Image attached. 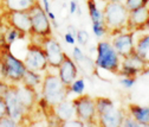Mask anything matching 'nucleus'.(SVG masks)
Masks as SVG:
<instances>
[{"instance_id":"10","label":"nucleus","mask_w":149,"mask_h":127,"mask_svg":"<svg viewBox=\"0 0 149 127\" xmlns=\"http://www.w3.org/2000/svg\"><path fill=\"white\" fill-rule=\"evenodd\" d=\"M147 67L148 64L144 62V60L141 58L136 52H133L132 55L122 57L118 74L121 76L136 77L139 74L144 71V69H147Z\"/></svg>"},{"instance_id":"30","label":"nucleus","mask_w":149,"mask_h":127,"mask_svg":"<svg viewBox=\"0 0 149 127\" xmlns=\"http://www.w3.org/2000/svg\"><path fill=\"white\" fill-rule=\"evenodd\" d=\"M20 123L18 122V121H15L14 119H12L11 116H8V115H6V116H4L3 119H0V126H4V127H13V126H19Z\"/></svg>"},{"instance_id":"13","label":"nucleus","mask_w":149,"mask_h":127,"mask_svg":"<svg viewBox=\"0 0 149 127\" xmlns=\"http://www.w3.org/2000/svg\"><path fill=\"white\" fill-rule=\"evenodd\" d=\"M6 20L10 26L24 34H31V18L29 11H7Z\"/></svg>"},{"instance_id":"1","label":"nucleus","mask_w":149,"mask_h":127,"mask_svg":"<svg viewBox=\"0 0 149 127\" xmlns=\"http://www.w3.org/2000/svg\"><path fill=\"white\" fill-rule=\"evenodd\" d=\"M24 61L15 57L10 50H3L0 53V77L11 84L20 83L26 71Z\"/></svg>"},{"instance_id":"31","label":"nucleus","mask_w":149,"mask_h":127,"mask_svg":"<svg viewBox=\"0 0 149 127\" xmlns=\"http://www.w3.org/2000/svg\"><path fill=\"white\" fill-rule=\"evenodd\" d=\"M11 83L7 82L4 79H0V98H4L6 95V93L8 92V89L11 88Z\"/></svg>"},{"instance_id":"14","label":"nucleus","mask_w":149,"mask_h":127,"mask_svg":"<svg viewBox=\"0 0 149 127\" xmlns=\"http://www.w3.org/2000/svg\"><path fill=\"white\" fill-rule=\"evenodd\" d=\"M58 69V77L61 79V81L69 87L74 80L78 77V67L71 57H69L66 53L62 61V63L59 64Z\"/></svg>"},{"instance_id":"9","label":"nucleus","mask_w":149,"mask_h":127,"mask_svg":"<svg viewBox=\"0 0 149 127\" xmlns=\"http://www.w3.org/2000/svg\"><path fill=\"white\" fill-rule=\"evenodd\" d=\"M135 32L129 31V30H123L120 31L115 34H113L111 38V44L117 51V53L122 57L132 55L133 52H135V39H134Z\"/></svg>"},{"instance_id":"33","label":"nucleus","mask_w":149,"mask_h":127,"mask_svg":"<svg viewBox=\"0 0 149 127\" xmlns=\"http://www.w3.org/2000/svg\"><path fill=\"white\" fill-rule=\"evenodd\" d=\"M69 11H70V14H74L76 12H78L81 14V8H79V5H78L77 0H71V1H70Z\"/></svg>"},{"instance_id":"23","label":"nucleus","mask_w":149,"mask_h":127,"mask_svg":"<svg viewBox=\"0 0 149 127\" xmlns=\"http://www.w3.org/2000/svg\"><path fill=\"white\" fill-rule=\"evenodd\" d=\"M69 90L70 93H73L76 95H82L84 94V90H85V81L84 79H76L70 86H69Z\"/></svg>"},{"instance_id":"32","label":"nucleus","mask_w":149,"mask_h":127,"mask_svg":"<svg viewBox=\"0 0 149 127\" xmlns=\"http://www.w3.org/2000/svg\"><path fill=\"white\" fill-rule=\"evenodd\" d=\"M84 55L85 53L81 50V48L79 46H73V52H72V60L74 61V62H79L83 57H84Z\"/></svg>"},{"instance_id":"8","label":"nucleus","mask_w":149,"mask_h":127,"mask_svg":"<svg viewBox=\"0 0 149 127\" xmlns=\"http://www.w3.org/2000/svg\"><path fill=\"white\" fill-rule=\"evenodd\" d=\"M24 63L26 65V69L38 72H43L49 68L45 51L40 44L37 43H30L27 45Z\"/></svg>"},{"instance_id":"28","label":"nucleus","mask_w":149,"mask_h":127,"mask_svg":"<svg viewBox=\"0 0 149 127\" xmlns=\"http://www.w3.org/2000/svg\"><path fill=\"white\" fill-rule=\"evenodd\" d=\"M122 126H124V127H141L140 123L132 115H130L129 113L124 115L123 121H122Z\"/></svg>"},{"instance_id":"39","label":"nucleus","mask_w":149,"mask_h":127,"mask_svg":"<svg viewBox=\"0 0 149 127\" xmlns=\"http://www.w3.org/2000/svg\"><path fill=\"white\" fill-rule=\"evenodd\" d=\"M144 30H148V31H149V19H148V22L146 23V26H144Z\"/></svg>"},{"instance_id":"19","label":"nucleus","mask_w":149,"mask_h":127,"mask_svg":"<svg viewBox=\"0 0 149 127\" xmlns=\"http://www.w3.org/2000/svg\"><path fill=\"white\" fill-rule=\"evenodd\" d=\"M135 52L149 67V33H143L135 42Z\"/></svg>"},{"instance_id":"16","label":"nucleus","mask_w":149,"mask_h":127,"mask_svg":"<svg viewBox=\"0 0 149 127\" xmlns=\"http://www.w3.org/2000/svg\"><path fill=\"white\" fill-rule=\"evenodd\" d=\"M15 92L17 96L19 99L20 103L24 106V108L30 112L33 109V107L36 106L37 101H38V95H37V89L27 87L22 83V86L15 84Z\"/></svg>"},{"instance_id":"38","label":"nucleus","mask_w":149,"mask_h":127,"mask_svg":"<svg viewBox=\"0 0 149 127\" xmlns=\"http://www.w3.org/2000/svg\"><path fill=\"white\" fill-rule=\"evenodd\" d=\"M105 1H115V3H123L124 0H105Z\"/></svg>"},{"instance_id":"18","label":"nucleus","mask_w":149,"mask_h":127,"mask_svg":"<svg viewBox=\"0 0 149 127\" xmlns=\"http://www.w3.org/2000/svg\"><path fill=\"white\" fill-rule=\"evenodd\" d=\"M129 114L132 115L141 127H149V106L129 105Z\"/></svg>"},{"instance_id":"11","label":"nucleus","mask_w":149,"mask_h":127,"mask_svg":"<svg viewBox=\"0 0 149 127\" xmlns=\"http://www.w3.org/2000/svg\"><path fill=\"white\" fill-rule=\"evenodd\" d=\"M42 46L45 51L49 67L57 69L59 67V64L62 63L64 56H65V52L63 51V48L59 44V42L50 36V37L44 38V41L42 43Z\"/></svg>"},{"instance_id":"22","label":"nucleus","mask_w":149,"mask_h":127,"mask_svg":"<svg viewBox=\"0 0 149 127\" xmlns=\"http://www.w3.org/2000/svg\"><path fill=\"white\" fill-rule=\"evenodd\" d=\"M86 6L91 22H103V12L97 7L96 0H86Z\"/></svg>"},{"instance_id":"7","label":"nucleus","mask_w":149,"mask_h":127,"mask_svg":"<svg viewBox=\"0 0 149 127\" xmlns=\"http://www.w3.org/2000/svg\"><path fill=\"white\" fill-rule=\"evenodd\" d=\"M73 106L76 111V116L85 123V126L97 125V112H96V101L90 95L82 94L73 99Z\"/></svg>"},{"instance_id":"27","label":"nucleus","mask_w":149,"mask_h":127,"mask_svg":"<svg viewBox=\"0 0 149 127\" xmlns=\"http://www.w3.org/2000/svg\"><path fill=\"white\" fill-rule=\"evenodd\" d=\"M90 37H89V33L88 31L85 30H77V33H76V41L79 43V45L82 46H85L89 42Z\"/></svg>"},{"instance_id":"3","label":"nucleus","mask_w":149,"mask_h":127,"mask_svg":"<svg viewBox=\"0 0 149 127\" xmlns=\"http://www.w3.org/2000/svg\"><path fill=\"white\" fill-rule=\"evenodd\" d=\"M96 112H97V125L105 127H118L122 126L125 112L120 109L109 98H97Z\"/></svg>"},{"instance_id":"6","label":"nucleus","mask_w":149,"mask_h":127,"mask_svg":"<svg viewBox=\"0 0 149 127\" xmlns=\"http://www.w3.org/2000/svg\"><path fill=\"white\" fill-rule=\"evenodd\" d=\"M29 14L31 18V34L32 37H37L39 39L50 37L52 33L51 20L49 19L47 13L44 11L43 6L36 1V4L29 10Z\"/></svg>"},{"instance_id":"21","label":"nucleus","mask_w":149,"mask_h":127,"mask_svg":"<svg viewBox=\"0 0 149 127\" xmlns=\"http://www.w3.org/2000/svg\"><path fill=\"white\" fill-rule=\"evenodd\" d=\"M42 82H43V77L40 75V72L27 69L25 71L24 77H23V80H22L20 83H23V84H25L27 87H31V88L37 89L39 86H42Z\"/></svg>"},{"instance_id":"20","label":"nucleus","mask_w":149,"mask_h":127,"mask_svg":"<svg viewBox=\"0 0 149 127\" xmlns=\"http://www.w3.org/2000/svg\"><path fill=\"white\" fill-rule=\"evenodd\" d=\"M36 4V0H4L7 11H29Z\"/></svg>"},{"instance_id":"34","label":"nucleus","mask_w":149,"mask_h":127,"mask_svg":"<svg viewBox=\"0 0 149 127\" xmlns=\"http://www.w3.org/2000/svg\"><path fill=\"white\" fill-rule=\"evenodd\" d=\"M7 115V107L4 98H0V119H3L4 116Z\"/></svg>"},{"instance_id":"24","label":"nucleus","mask_w":149,"mask_h":127,"mask_svg":"<svg viewBox=\"0 0 149 127\" xmlns=\"http://www.w3.org/2000/svg\"><path fill=\"white\" fill-rule=\"evenodd\" d=\"M24 33H22L19 30H17V29H14V27H10L7 31H6V33H5V36H4V38H5V41H6V43L8 44V45H11V44H13L17 39H19V38H22V37H24Z\"/></svg>"},{"instance_id":"29","label":"nucleus","mask_w":149,"mask_h":127,"mask_svg":"<svg viewBox=\"0 0 149 127\" xmlns=\"http://www.w3.org/2000/svg\"><path fill=\"white\" fill-rule=\"evenodd\" d=\"M120 83H121L124 88L129 89V88H132V87H134V86H135V83H136V77L122 76V79L120 80Z\"/></svg>"},{"instance_id":"26","label":"nucleus","mask_w":149,"mask_h":127,"mask_svg":"<svg viewBox=\"0 0 149 127\" xmlns=\"http://www.w3.org/2000/svg\"><path fill=\"white\" fill-rule=\"evenodd\" d=\"M148 1L149 0H124V6L125 8L130 12L133 10H136V8H140L142 6H147L148 5Z\"/></svg>"},{"instance_id":"17","label":"nucleus","mask_w":149,"mask_h":127,"mask_svg":"<svg viewBox=\"0 0 149 127\" xmlns=\"http://www.w3.org/2000/svg\"><path fill=\"white\" fill-rule=\"evenodd\" d=\"M52 113L54 114L56 119L59 122L58 125H61L62 122L69 121L71 119L77 118L76 116V111H74V106H73V101L72 100H68L65 99L64 101L57 103L56 106L52 107Z\"/></svg>"},{"instance_id":"35","label":"nucleus","mask_w":149,"mask_h":127,"mask_svg":"<svg viewBox=\"0 0 149 127\" xmlns=\"http://www.w3.org/2000/svg\"><path fill=\"white\" fill-rule=\"evenodd\" d=\"M64 39L70 45H74V43H76V37H74V36L72 33H70V32H66L64 34Z\"/></svg>"},{"instance_id":"37","label":"nucleus","mask_w":149,"mask_h":127,"mask_svg":"<svg viewBox=\"0 0 149 127\" xmlns=\"http://www.w3.org/2000/svg\"><path fill=\"white\" fill-rule=\"evenodd\" d=\"M47 17H49V19H50L51 22L56 20V15H54V13H53L52 11H49V12H47Z\"/></svg>"},{"instance_id":"5","label":"nucleus","mask_w":149,"mask_h":127,"mask_svg":"<svg viewBox=\"0 0 149 127\" xmlns=\"http://www.w3.org/2000/svg\"><path fill=\"white\" fill-rule=\"evenodd\" d=\"M121 60V56L109 41H101L97 43L95 58L96 68L113 72V74H118Z\"/></svg>"},{"instance_id":"4","label":"nucleus","mask_w":149,"mask_h":127,"mask_svg":"<svg viewBox=\"0 0 149 127\" xmlns=\"http://www.w3.org/2000/svg\"><path fill=\"white\" fill-rule=\"evenodd\" d=\"M70 94L69 87H66L58 75L46 74L42 82V98L47 102L49 106L53 107L57 103L68 99Z\"/></svg>"},{"instance_id":"25","label":"nucleus","mask_w":149,"mask_h":127,"mask_svg":"<svg viewBox=\"0 0 149 127\" xmlns=\"http://www.w3.org/2000/svg\"><path fill=\"white\" fill-rule=\"evenodd\" d=\"M91 27H92V32H94V34L97 38H102L108 33V29L104 24V20L103 22H92Z\"/></svg>"},{"instance_id":"40","label":"nucleus","mask_w":149,"mask_h":127,"mask_svg":"<svg viewBox=\"0 0 149 127\" xmlns=\"http://www.w3.org/2000/svg\"><path fill=\"white\" fill-rule=\"evenodd\" d=\"M147 6H148V7H149V1H148V5H147Z\"/></svg>"},{"instance_id":"36","label":"nucleus","mask_w":149,"mask_h":127,"mask_svg":"<svg viewBox=\"0 0 149 127\" xmlns=\"http://www.w3.org/2000/svg\"><path fill=\"white\" fill-rule=\"evenodd\" d=\"M42 4H43L44 11L47 13V12L50 11V1H49V0H42Z\"/></svg>"},{"instance_id":"12","label":"nucleus","mask_w":149,"mask_h":127,"mask_svg":"<svg viewBox=\"0 0 149 127\" xmlns=\"http://www.w3.org/2000/svg\"><path fill=\"white\" fill-rule=\"evenodd\" d=\"M4 100H5L6 107H7V115L20 123V121L25 118L27 111L24 108V106L20 103L19 99H18V96H17L15 84L11 86L8 92L4 96Z\"/></svg>"},{"instance_id":"41","label":"nucleus","mask_w":149,"mask_h":127,"mask_svg":"<svg viewBox=\"0 0 149 127\" xmlns=\"http://www.w3.org/2000/svg\"><path fill=\"white\" fill-rule=\"evenodd\" d=\"M36 1H38V0H36Z\"/></svg>"},{"instance_id":"2","label":"nucleus","mask_w":149,"mask_h":127,"mask_svg":"<svg viewBox=\"0 0 149 127\" xmlns=\"http://www.w3.org/2000/svg\"><path fill=\"white\" fill-rule=\"evenodd\" d=\"M103 19L108 29V33L115 34L120 31L127 30V22L129 11L123 3L107 1L103 8Z\"/></svg>"},{"instance_id":"15","label":"nucleus","mask_w":149,"mask_h":127,"mask_svg":"<svg viewBox=\"0 0 149 127\" xmlns=\"http://www.w3.org/2000/svg\"><path fill=\"white\" fill-rule=\"evenodd\" d=\"M149 19V7L142 6L140 8L133 10L129 12L128 22H127V30L129 31H142L144 30L146 23Z\"/></svg>"}]
</instances>
